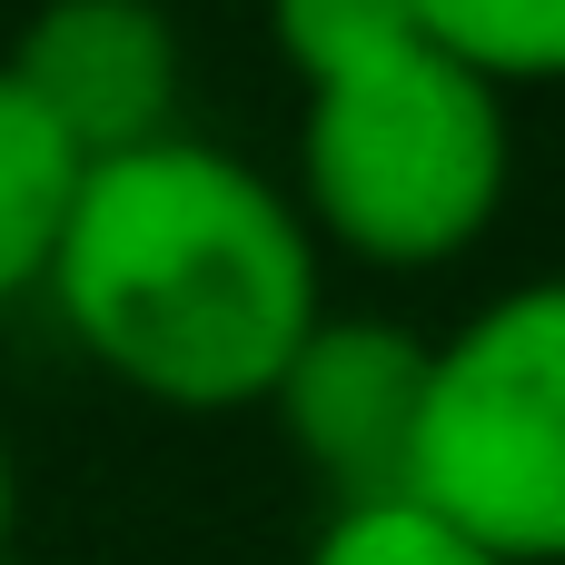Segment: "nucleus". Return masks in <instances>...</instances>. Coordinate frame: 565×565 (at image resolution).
<instances>
[{
	"mask_svg": "<svg viewBox=\"0 0 565 565\" xmlns=\"http://www.w3.org/2000/svg\"><path fill=\"white\" fill-rule=\"evenodd\" d=\"M50 298L109 377L199 417L258 407L328 318L308 209L189 129L79 169Z\"/></svg>",
	"mask_w": 565,
	"mask_h": 565,
	"instance_id": "obj_1",
	"label": "nucleus"
},
{
	"mask_svg": "<svg viewBox=\"0 0 565 565\" xmlns=\"http://www.w3.org/2000/svg\"><path fill=\"white\" fill-rule=\"evenodd\" d=\"M298 179L328 238H348L377 268H437L487 238L507 209V89H487L467 60H447L407 0L397 40L348 60L338 79H308Z\"/></svg>",
	"mask_w": 565,
	"mask_h": 565,
	"instance_id": "obj_2",
	"label": "nucleus"
},
{
	"mask_svg": "<svg viewBox=\"0 0 565 565\" xmlns=\"http://www.w3.org/2000/svg\"><path fill=\"white\" fill-rule=\"evenodd\" d=\"M407 497L497 565H565V278L487 298L437 348Z\"/></svg>",
	"mask_w": 565,
	"mask_h": 565,
	"instance_id": "obj_3",
	"label": "nucleus"
},
{
	"mask_svg": "<svg viewBox=\"0 0 565 565\" xmlns=\"http://www.w3.org/2000/svg\"><path fill=\"white\" fill-rule=\"evenodd\" d=\"M427 367H437V348L397 318H318L298 338V358L278 367L268 407L288 417L298 457L328 477L338 507H397L407 497Z\"/></svg>",
	"mask_w": 565,
	"mask_h": 565,
	"instance_id": "obj_4",
	"label": "nucleus"
},
{
	"mask_svg": "<svg viewBox=\"0 0 565 565\" xmlns=\"http://www.w3.org/2000/svg\"><path fill=\"white\" fill-rule=\"evenodd\" d=\"M0 70L79 159L149 149L169 139V109H179V30L149 0H60L10 40Z\"/></svg>",
	"mask_w": 565,
	"mask_h": 565,
	"instance_id": "obj_5",
	"label": "nucleus"
},
{
	"mask_svg": "<svg viewBox=\"0 0 565 565\" xmlns=\"http://www.w3.org/2000/svg\"><path fill=\"white\" fill-rule=\"evenodd\" d=\"M79 149L30 109V89L0 70V308L50 288V258H60V228H70V199H79Z\"/></svg>",
	"mask_w": 565,
	"mask_h": 565,
	"instance_id": "obj_6",
	"label": "nucleus"
},
{
	"mask_svg": "<svg viewBox=\"0 0 565 565\" xmlns=\"http://www.w3.org/2000/svg\"><path fill=\"white\" fill-rule=\"evenodd\" d=\"M427 40L467 60L487 89L516 79H565V0H417Z\"/></svg>",
	"mask_w": 565,
	"mask_h": 565,
	"instance_id": "obj_7",
	"label": "nucleus"
},
{
	"mask_svg": "<svg viewBox=\"0 0 565 565\" xmlns=\"http://www.w3.org/2000/svg\"><path fill=\"white\" fill-rule=\"evenodd\" d=\"M308 565H497V556L477 536H457L447 516H427L417 497H397V507H338Z\"/></svg>",
	"mask_w": 565,
	"mask_h": 565,
	"instance_id": "obj_8",
	"label": "nucleus"
},
{
	"mask_svg": "<svg viewBox=\"0 0 565 565\" xmlns=\"http://www.w3.org/2000/svg\"><path fill=\"white\" fill-rule=\"evenodd\" d=\"M10 507H20V487H10V437H0V556H10Z\"/></svg>",
	"mask_w": 565,
	"mask_h": 565,
	"instance_id": "obj_9",
	"label": "nucleus"
}]
</instances>
